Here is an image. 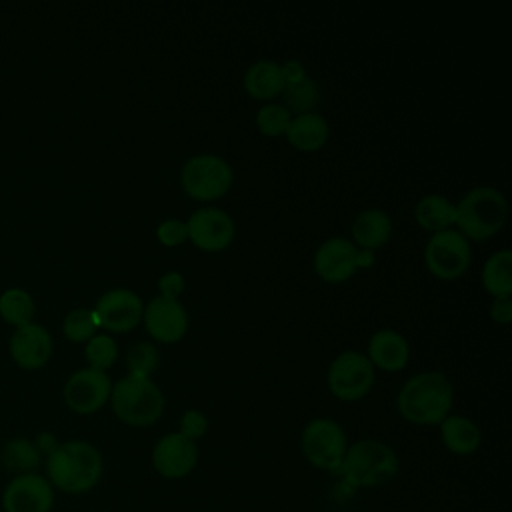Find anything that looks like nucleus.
I'll use <instances>...</instances> for the list:
<instances>
[{"label": "nucleus", "instance_id": "17", "mask_svg": "<svg viewBox=\"0 0 512 512\" xmlns=\"http://www.w3.org/2000/svg\"><path fill=\"white\" fill-rule=\"evenodd\" d=\"M198 464V446L180 432L164 434L152 448L154 470L170 480L188 476Z\"/></svg>", "mask_w": 512, "mask_h": 512}, {"label": "nucleus", "instance_id": "16", "mask_svg": "<svg viewBox=\"0 0 512 512\" xmlns=\"http://www.w3.org/2000/svg\"><path fill=\"white\" fill-rule=\"evenodd\" d=\"M54 340L52 334L38 322L14 328L8 340V354L12 362L22 370H40L52 358Z\"/></svg>", "mask_w": 512, "mask_h": 512}, {"label": "nucleus", "instance_id": "20", "mask_svg": "<svg viewBox=\"0 0 512 512\" xmlns=\"http://www.w3.org/2000/svg\"><path fill=\"white\" fill-rule=\"evenodd\" d=\"M394 234V224L388 212L378 206L360 210L350 224V240L356 248L366 252H376L384 248Z\"/></svg>", "mask_w": 512, "mask_h": 512}, {"label": "nucleus", "instance_id": "19", "mask_svg": "<svg viewBox=\"0 0 512 512\" xmlns=\"http://www.w3.org/2000/svg\"><path fill=\"white\" fill-rule=\"evenodd\" d=\"M284 70V90L280 98L284 100L282 104L288 108L292 116L296 114H306V112H316L322 96L318 84L308 76L304 66L298 60H288L282 64Z\"/></svg>", "mask_w": 512, "mask_h": 512}, {"label": "nucleus", "instance_id": "2", "mask_svg": "<svg viewBox=\"0 0 512 512\" xmlns=\"http://www.w3.org/2000/svg\"><path fill=\"white\" fill-rule=\"evenodd\" d=\"M454 386L444 372L424 370L410 376L396 394L398 414L416 426H438L452 410Z\"/></svg>", "mask_w": 512, "mask_h": 512}, {"label": "nucleus", "instance_id": "15", "mask_svg": "<svg viewBox=\"0 0 512 512\" xmlns=\"http://www.w3.org/2000/svg\"><path fill=\"white\" fill-rule=\"evenodd\" d=\"M142 324L154 342L176 344L186 336L190 328V316L180 300L154 296L148 304H144Z\"/></svg>", "mask_w": 512, "mask_h": 512}, {"label": "nucleus", "instance_id": "32", "mask_svg": "<svg viewBox=\"0 0 512 512\" xmlns=\"http://www.w3.org/2000/svg\"><path fill=\"white\" fill-rule=\"evenodd\" d=\"M156 240L164 248H178L184 242H188V230L186 220L180 218H166L156 226Z\"/></svg>", "mask_w": 512, "mask_h": 512}, {"label": "nucleus", "instance_id": "21", "mask_svg": "<svg viewBox=\"0 0 512 512\" xmlns=\"http://www.w3.org/2000/svg\"><path fill=\"white\" fill-rule=\"evenodd\" d=\"M284 84H286V80H284L282 64L276 60H268V58L252 62L242 76L244 92L252 100H258L262 104L274 102L276 98H280Z\"/></svg>", "mask_w": 512, "mask_h": 512}, {"label": "nucleus", "instance_id": "29", "mask_svg": "<svg viewBox=\"0 0 512 512\" xmlns=\"http://www.w3.org/2000/svg\"><path fill=\"white\" fill-rule=\"evenodd\" d=\"M292 114L282 102H266L256 110V130L266 138H280L286 134Z\"/></svg>", "mask_w": 512, "mask_h": 512}, {"label": "nucleus", "instance_id": "10", "mask_svg": "<svg viewBox=\"0 0 512 512\" xmlns=\"http://www.w3.org/2000/svg\"><path fill=\"white\" fill-rule=\"evenodd\" d=\"M300 448L314 468L338 472L348 448V438L336 420L320 416L312 418L304 426L300 434Z\"/></svg>", "mask_w": 512, "mask_h": 512}, {"label": "nucleus", "instance_id": "30", "mask_svg": "<svg viewBox=\"0 0 512 512\" xmlns=\"http://www.w3.org/2000/svg\"><path fill=\"white\" fill-rule=\"evenodd\" d=\"M100 326L92 308H74L62 320V334L74 344H86Z\"/></svg>", "mask_w": 512, "mask_h": 512}, {"label": "nucleus", "instance_id": "24", "mask_svg": "<svg viewBox=\"0 0 512 512\" xmlns=\"http://www.w3.org/2000/svg\"><path fill=\"white\" fill-rule=\"evenodd\" d=\"M416 224L428 234H436L456 224V204L438 192L424 194L414 206Z\"/></svg>", "mask_w": 512, "mask_h": 512}, {"label": "nucleus", "instance_id": "4", "mask_svg": "<svg viewBox=\"0 0 512 512\" xmlns=\"http://www.w3.org/2000/svg\"><path fill=\"white\" fill-rule=\"evenodd\" d=\"M110 406L114 416L132 428H146L164 414V392L150 376L126 374L112 382Z\"/></svg>", "mask_w": 512, "mask_h": 512}, {"label": "nucleus", "instance_id": "3", "mask_svg": "<svg viewBox=\"0 0 512 512\" xmlns=\"http://www.w3.org/2000/svg\"><path fill=\"white\" fill-rule=\"evenodd\" d=\"M456 204L454 228L468 242H488L508 220V200L494 186H474Z\"/></svg>", "mask_w": 512, "mask_h": 512}, {"label": "nucleus", "instance_id": "12", "mask_svg": "<svg viewBox=\"0 0 512 512\" xmlns=\"http://www.w3.org/2000/svg\"><path fill=\"white\" fill-rule=\"evenodd\" d=\"M98 326L106 334H126L142 324L144 300L130 288H110L94 304Z\"/></svg>", "mask_w": 512, "mask_h": 512}, {"label": "nucleus", "instance_id": "23", "mask_svg": "<svg viewBox=\"0 0 512 512\" xmlns=\"http://www.w3.org/2000/svg\"><path fill=\"white\" fill-rule=\"evenodd\" d=\"M442 444L456 456L474 454L482 444L480 426L462 414H448L440 424Z\"/></svg>", "mask_w": 512, "mask_h": 512}, {"label": "nucleus", "instance_id": "31", "mask_svg": "<svg viewBox=\"0 0 512 512\" xmlns=\"http://www.w3.org/2000/svg\"><path fill=\"white\" fill-rule=\"evenodd\" d=\"M158 350L152 342H136L128 348L126 352V366L128 374H138V376H150L158 368Z\"/></svg>", "mask_w": 512, "mask_h": 512}, {"label": "nucleus", "instance_id": "13", "mask_svg": "<svg viewBox=\"0 0 512 512\" xmlns=\"http://www.w3.org/2000/svg\"><path fill=\"white\" fill-rule=\"evenodd\" d=\"M112 392V380L108 372H100L94 368H80L72 372L62 388V398L68 410L80 416H90L102 410Z\"/></svg>", "mask_w": 512, "mask_h": 512}, {"label": "nucleus", "instance_id": "22", "mask_svg": "<svg viewBox=\"0 0 512 512\" xmlns=\"http://www.w3.org/2000/svg\"><path fill=\"white\" fill-rule=\"evenodd\" d=\"M284 138L298 152H318L330 138V124L320 112L296 114L292 116Z\"/></svg>", "mask_w": 512, "mask_h": 512}, {"label": "nucleus", "instance_id": "26", "mask_svg": "<svg viewBox=\"0 0 512 512\" xmlns=\"http://www.w3.org/2000/svg\"><path fill=\"white\" fill-rule=\"evenodd\" d=\"M42 462H44V456L40 454L32 438L14 436L6 440L0 448V466L12 476L38 472Z\"/></svg>", "mask_w": 512, "mask_h": 512}, {"label": "nucleus", "instance_id": "35", "mask_svg": "<svg viewBox=\"0 0 512 512\" xmlns=\"http://www.w3.org/2000/svg\"><path fill=\"white\" fill-rule=\"evenodd\" d=\"M488 314L494 324L508 326L512 320V296L510 298H492Z\"/></svg>", "mask_w": 512, "mask_h": 512}, {"label": "nucleus", "instance_id": "6", "mask_svg": "<svg viewBox=\"0 0 512 512\" xmlns=\"http://www.w3.org/2000/svg\"><path fill=\"white\" fill-rule=\"evenodd\" d=\"M234 184V170L224 156L202 152L190 156L180 168L182 192L202 204L224 198Z\"/></svg>", "mask_w": 512, "mask_h": 512}, {"label": "nucleus", "instance_id": "8", "mask_svg": "<svg viewBox=\"0 0 512 512\" xmlns=\"http://www.w3.org/2000/svg\"><path fill=\"white\" fill-rule=\"evenodd\" d=\"M422 258L426 270L434 278L452 282L468 272L472 264V246L456 228H448L430 234L424 244Z\"/></svg>", "mask_w": 512, "mask_h": 512}, {"label": "nucleus", "instance_id": "18", "mask_svg": "<svg viewBox=\"0 0 512 512\" xmlns=\"http://www.w3.org/2000/svg\"><path fill=\"white\" fill-rule=\"evenodd\" d=\"M364 354L374 370L394 374L408 366L410 344L402 332L394 328H380L368 338Z\"/></svg>", "mask_w": 512, "mask_h": 512}, {"label": "nucleus", "instance_id": "25", "mask_svg": "<svg viewBox=\"0 0 512 512\" xmlns=\"http://www.w3.org/2000/svg\"><path fill=\"white\" fill-rule=\"evenodd\" d=\"M480 282L492 298L512 296V252L508 248H500L484 260Z\"/></svg>", "mask_w": 512, "mask_h": 512}, {"label": "nucleus", "instance_id": "28", "mask_svg": "<svg viewBox=\"0 0 512 512\" xmlns=\"http://www.w3.org/2000/svg\"><path fill=\"white\" fill-rule=\"evenodd\" d=\"M120 356L118 342L112 334L98 332L84 344V358L88 362V368L108 372Z\"/></svg>", "mask_w": 512, "mask_h": 512}, {"label": "nucleus", "instance_id": "7", "mask_svg": "<svg viewBox=\"0 0 512 512\" xmlns=\"http://www.w3.org/2000/svg\"><path fill=\"white\" fill-rule=\"evenodd\" d=\"M372 264L374 252L356 248L354 242L344 236L326 238L312 256V270L326 284H344L360 268H370Z\"/></svg>", "mask_w": 512, "mask_h": 512}, {"label": "nucleus", "instance_id": "34", "mask_svg": "<svg viewBox=\"0 0 512 512\" xmlns=\"http://www.w3.org/2000/svg\"><path fill=\"white\" fill-rule=\"evenodd\" d=\"M156 286H158V296L180 300V296L186 288V278L178 270H168L158 278Z\"/></svg>", "mask_w": 512, "mask_h": 512}, {"label": "nucleus", "instance_id": "5", "mask_svg": "<svg viewBox=\"0 0 512 512\" xmlns=\"http://www.w3.org/2000/svg\"><path fill=\"white\" fill-rule=\"evenodd\" d=\"M400 468L394 448L378 438H360L348 444L338 472L352 486L378 488L388 484Z\"/></svg>", "mask_w": 512, "mask_h": 512}, {"label": "nucleus", "instance_id": "27", "mask_svg": "<svg viewBox=\"0 0 512 512\" xmlns=\"http://www.w3.org/2000/svg\"><path fill=\"white\" fill-rule=\"evenodd\" d=\"M34 314H36V302L28 290L20 286H12L0 294V318L6 324L20 328L24 324L34 322Z\"/></svg>", "mask_w": 512, "mask_h": 512}, {"label": "nucleus", "instance_id": "9", "mask_svg": "<svg viewBox=\"0 0 512 512\" xmlns=\"http://www.w3.org/2000/svg\"><path fill=\"white\" fill-rule=\"evenodd\" d=\"M376 380V370L360 350H344L332 358L326 370L330 394L342 402H356L368 396Z\"/></svg>", "mask_w": 512, "mask_h": 512}, {"label": "nucleus", "instance_id": "11", "mask_svg": "<svg viewBox=\"0 0 512 512\" xmlns=\"http://www.w3.org/2000/svg\"><path fill=\"white\" fill-rule=\"evenodd\" d=\"M186 230L188 242L206 254L224 252L236 238L232 216L216 206L196 208L186 220Z\"/></svg>", "mask_w": 512, "mask_h": 512}, {"label": "nucleus", "instance_id": "14", "mask_svg": "<svg viewBox=\"0 0 512 512\" xmlns=\"http://www.w3.org/2000/svg\"><path fill=\"white\" fill-rule=\"evenodd\" d=\"M56 490L40 472L12 476L0 494L2 512H52Z\"/></svg>", "mask_w": 512, "mask_h": 512}, {"label": "nucleus", "instance_id": "1", "mask_svg": "<svg viewBox=\"0 0 512 512\" xmlns=\"http://www.w3.org/2000/svg\"><path fill=\"white\" fill-rule=\"evenodd\" d=\"M46 480L64 494H86L102 478L104 460L100 450L88 440H66L44 458Z\"/></svg>", "mask_w": 512, "mask_h": 512}, {"label": "nucleus", "instance_id": "33", "mask_svg": "<svg viewBox=\"0 0 512 512\" xmlns=\"http://www.w3.org/2000/svg\"><path fill=\"white\" fill-rule=\"evenodd\" d=\"M182 436H186L188 440L196 442L198 438H202L208 432V416L198 410V408H188L182 412L180 416V430Z\"/></svg>", "mask_w": 512, "mask_h": 512}]
</instances>
